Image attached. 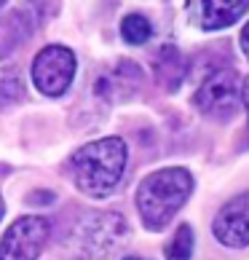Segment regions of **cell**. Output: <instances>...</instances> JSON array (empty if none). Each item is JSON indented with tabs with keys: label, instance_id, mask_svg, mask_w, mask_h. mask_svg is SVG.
I'll use <instances>...</instances> for the list:
<instances>
[{
	"label": "cell",
	"instance_id": "obj_6",
	"mask_svg": "<svg viewBox=\"0 0 249 260\" xmlns=\"http://www.w3.org/2000/svg\"><path fill=\"white\" fill-rule=\"evenodd\" d=\"M241 102V89H238V78L233 70H217L198 86L196 91V108L204 115L212 118H231L238 110Z\"/></svg>",
	"mask_w": 249,
	"mask_h": 260
},
{
	"label": "cell",
	"instance_id": "obj_18",
	"mask_svg": "<svg viewBox=\"0 0 249 260\" xmlns=\"http://www.w3.org/2000/svg\"><path fill=\"white\" fill-rule=\"evenodd\" d=\"M3 3H6V0H0V8H3Z\"/></svg>",
	"mask_w": 249,
	"mask_h": 260
},
{
	"label": "cell",
	"instance_id": "obj_4",
	"mask_svg": "<svg viewBox=\"0 0 249 260\" xmlns=\"http://www.w3.org/2000/svg\"><path fill=\"white\" fill-rule=\"evenodd\" d=\"M75 78V54L67 46H46L32 62V83L46 97H62Z\"/></svg>",
	"mask_w": 249,
	"mask_h": 260
},
{
	"label": "cell",
	"instance_id": "obj_5",
	"mask_svg": "<svg viewBox=\"0 0 249 260\" xmlns=\"http://www.w3.org/2000/svg\"><path fill=\"white\" fill-rule=\"evenodd\" d=\"M51 225L46 217H19L0 239V260H38L49 242Z\"/></svg>",
	"mask_w": 249,
	"mask_h": 260
},
{
	"label": "cell",
	"instance_id": "obj_1",
	"mask_svg": "<svg viewBox=\"0 0 249 260\" xmlns=\"http://www.w3.org/2000/svg\"><path fill=\"white\" fill-rule=\"evenodd\" d=\"M126 142L121 137H102L73 153L70 169L81 193L91 199H104L118 188L126 169Z\"/></svg>",
	"mask_w": 249,
	"mask_h": 260
},
{
	"label": "cell",
	"instance_id": "obj_11",
	"mask_svg": "<svg viewBox=\"0 0 249 260\" xmlns=\"http://www.w3.org/2000/svg\"><path fill=\"white\" fill-rule=\"evenodd\" d=\"M150 35H153V24H150V19L142 16V14H129V16L121 22V38H123L129 46L148 43Z\"/></svg>",
	"mask_w": 249,
	"mask_h": 260
},
{
	"label": "cell",
	"instance_id": "obj_17",
	"mask_svg": "<svg viewBox=\"0 0 249 260\" xmlns=\"http://www.w3.org/2000/svg\"><path fill=\"white\" fill-rule=\"evenodd\" d=\"M126 260H145V257H126Z\"/></svg>",
	"mask_w": 249,
	"mask_h": 260
},
{
	"label": "cell",
	"instance_id": "obj_12",
	"mask_svg": "<svg viewBox=\"0 0 249 260\" xmlns=\"http://www.w3.org/2000/svg\"><path fill=\"white\" fill-rule=\"evenodd\" d=\"M193 244H196L193 228H190V225H180L174 231V236L169 239L164 255H166V260H190V257H193Z\"/></svg>",
	"mask_w": 249,
	"mask_h": 260
},
{
	"label": "cell",
	"instance_id": "obj_2",
	"mask_svg": "<svg viewBox=\"0 0 249 260\" xmlns=\"http://www.w3.org/2000/svg\"><path fill=\"white\" fill-rule=\"evenodd\" d=\"M193 193V177L183 167H169L148 175L137 188V209L150 231H161L185 207Z\"/></svg>",
	"mask_w": 249,
	"mask_h": 260
},
{
	"label": "cell",
	"instance_id": "obj_3",
	"mask_svg": "<svg viewBox=\"0 0 249 260\" xmlns=\"http://www.w3.org/2000/svg\"><path fill=\"white\" fill-rule=\"evenodd\" d=\"M129 239V225L118 212L83 215L67 236V252L81 260H104L116 255Z\"/></svg>",
	"mask_w": 249,
	"mask_h": 260
},
{
	"label": "cell",
	"instance_id": "obj_9",
	"mask_svg": "<svg viewBox=\"0 0 249 260\" xmlns=\"http://www.w3.org/2000/svg\"><path fill=\"white\" fill-rule=\"evenodd\" d=\"M142 83V70L134 62H118L113 70H108L97 81V94L110 102H118V100H126L131 97L134 91L139 89Z\"/></svg>",
	"mask_w": 249,
	"mask_h": 260
},
{
	"label": "cell",
	"instance_id": "obj_15",
	"mask_svg": "<svg viewBox=\"0 0 249 260\" xmlns=\"http://www.w3.org/2000/svg\"><path fill=\"white\" fill-rule=\"evenodd\" d=\"M241 102H244L246 115H249V75H246V78H244V83H241Z\"/></svg>",
	"mask_w": 249,
	"mask_h": 260
},
{
	"label": "cell",
	"instance_id": "obj_16",
	"mask_svg": "<svg viewBox=\"0 0 249 260\" xmlns=\"http://www.w3.org/2000/svg\"><path fill=\"white\" fill-rule=\"evenodd\" d=\"M3 212H6V204H3V196H0V217H3Z\"/></svg>",
	"mask_w": 249,
	"mask_h": 260
},
{
	"label": "cell",
	"instance_id": "obj_7",
	"mask_svg": "<svg viewBox=\"0 0 249 260\" xmlns=\"http://www.w3.org/2000/svg\"><path fill=\"white\" fill-rule=\"evenodd\" d=\"M185 11L201 30H223L249 11V0H185Z\"/></svg>",
	"mask_w": 249,
	"mask_h": 260
},
{
	"label": "cell",
	"instance_id": "obj_13",
	"mask_svg": "<svg viewBox=\"0 0 249 260\" xmlns=\"http://www.w3.org/2000/svg\"><path fill=\"white\" fill-rule=\"evenodd\" d=\"M22 83H19L16 78H0V105L3 108H8V105H14L22 100Z\"/></svg>",
	"mask_w": 249,
	"mask_h": 260
},
{
	"label": "cell",
	"instance_id": "obj_10",
	"mask_svg": "<svg viewBox=\"0 0 249 260\" xmlns=\"http://www.w3.org/2000/svg\"><path fill=\"white\" fill-rule=\"evenodd\" d=\"M156 75L169 91H177L185 78V59L174 46H164L156 56Z\"/></svg>",
	"mask_w": 249,
	"mask_h": 260
},
{
	"label": "cell",
	"instance_id": "obj_14",
	"mask_svg": "<svg viewBox=\"0 0 249 260\" xmlns=\"http://www.w3.org/2000/svg\"><path fill=\"white\" fill-rule=\"evenodd\" d=\"M238 41H241V51H244V56L249 59V22L244 24V30H241V38H238Z\"/></svg>",
	"mask_w": 249,
	"mask_h": 260
},
{
	"label": "cell",
	"instance_id": "obj_8",
	"mask_svg": "<svg viewBox=\"0 0 249 260\" xmlns=\"http://www.w3.org/2000/svg\"><path fill=\"white\" fill-rule=\"evenodd\" d=\"M215 239L225 247L241 249L249 244V193H238L217 212L215 217Z\"/></svg>",
	"mask_w": 249,
	"mask_h": 260
}]
</instances>
